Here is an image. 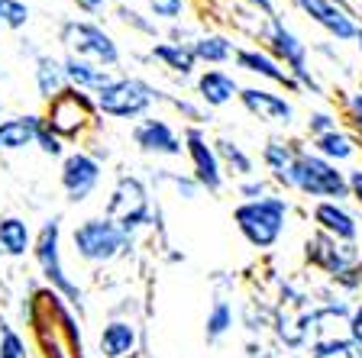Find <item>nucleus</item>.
Returning a JSON list of instances; mask_svg holds the SVG:
<instances>
[{
    "instance_id": "49",
    "label": "nucleus",
    "mask_w": 362,
    "mask_h": 358,
    "mask_svg": "<svg viewBox=\"0 0 362 358\" xmlns=\"http://www.w3.org/2000/svg\"><path fill=\"white\" fill-rule=\"evenodd\" d=\"M10 81V68H7V61H4V55H0V88Z\"/></svg>"
},
{
    "instance_id": "17",
    "label": "nucleus",
    "mask_w": 362,
    "mask_h": 358,
    "mask_svg": "<svg viewBox=\"0 0 362 358\" xmlns=\"http://www.w3.org/2000/svg\"><path fill=\"white\" fill-rule=\"evenodd\" d=\"M310 223L317 232L337 239V242H346V246H359L362 239V217L356 213L349 203H337V201H320L310 203Z\"/></svg>"
},
{
    "instance_id": "33",
    "label": "nucleus",
    "mask_w": 362,
    "mask_h": 358,
    "mask_svg": "<svg viewBox=\"0 0 362 358\" xmlns=\"http://www.w3.org/2000/svg\"><path fill=\"white\" fill-rule=\"evenodd\" d=\"M152 187H156V194L162 187H175V197H178V201H188V203L204 197L201 184H197L191 174H178V172H168V168H158V172L152 174Z\"/></svg>"
},
{
    "instance_id": "7",
    "label": "nucleus",
    "mask_w": 362,
    "mask_h": 358,
    "mask_svg": "<svg viewBox=\"0 0 362 358\" xmlns=\"http://www.w3.org/2000/svg\"><path fill=\"white\" fill-rule=\"evenodd\" d=\"M33 261L39 265V275L68 306H84V291L71 281L65 261H62V213L45 217L36 229V246H33Z\"/></svg>"
},
{
    "instance_id": "51",
    "label": "nucleus",
    "mask_w": 362,
    "mask_h": 358,
    "mask_svg": "<svg viewBox=\"0 0 362 358\" xmlns=\"http://www.w3.org/2000/svg\"><path fill=\"white\" fill-rule=\"evenodd\" d=\"M7 117V97H4V94H0V119Z\"/></svg>"
},
{
    "instance_id": "46",
    "label": "nucleus",
    "mask_w": 362,
    "mask_h": 358,
    "mask_svg": "<svg viewBox=\"0 0 362 358\" xmlns=\"http://www.w3.org/2000/svg\"><path fill=\"white\" fill-rule=\"evenodd\" d=\"M71 4H75L84 16H98V13H104V10L110 7V0H71Z\"/></svg>"
},
{
    "instance_id": "25",
    "label": "nucleus",
    "mask_w": 362,
    "mask_h": 358,
    "mask_svg": "<svg viewBox=\"0 0 362 358\" xmlns=\"http://www.w3.org/2000/svg\"><path fill=\"white\" fill-rule=\"evenodd\" d=\"M62 68H65V81L68 88L75 90H84V94H98L104 90L113 78L120 75V71H107V68L94 65V61H84V59H75V55H62Z\"/></svg>"
},
{
    "instance_id": "45",
    "label": "nucleus",
    "mask_w": 362,
    "mask_h": 358,
    "mask_svg": "<svg viewBox=\"0 0 362 358\" xmlns=\"http://www.w3.org/2000/svg\"><path fill=\"white\" fill-rule=\"evenodd\" d=\"M42 52H45V49H39L36 39H30V36H20V39H16V55H20V59H26L30 65H33V61H36Z\"/></svg>"
},
{
    "instance_id": "54",
    "label": "nucleus",
    "mask_w": 362,
    "mask_h": 358,
    "mask_svg": "<svg viewBox=\"0 0 362 358\" xmlns=\"http://www.w3.org/2000/svg\"><path fill=\"white\" fill-rule=\"evenodd\" d=\"M4 4H7V0H0V7H4Z\"/></svg>"
},
{
    "instance_id": "55",
    "label": "nucleus",
    "mask_w": 362,
    "mask_h": 358,
    "mask_svg": "<svg viewBox=\"0 0 362 358\" xmlns=\"http://www.w3.org/2000/svg\"><path fill=\"white\" fill-rule=\"evenodd\" d=\"M0 30H4V23H0Z\"/></svg>"
},
{
    "instance_id": "43",
    "label": "nucleus",
    "mask_w": 362,
    "mask_h": 358,
    "mask_svg": "<svg viewBox=\"0 0 362 358\" xmlns=\"http://www.w3.org/2000/svg\"><path fill=\"white\" fill-rule=\"evenodd\" d=\"M346 184H349V201L362 210V165L346 168Z\"/></svg>"
},
{
    "instance_id": "10",
    "label": "nucleus",
    "mask_w": 362,
    "mask_h": 358,
    "mask_svg": "<svg viewBox=\"0 0 362 358\" xmlns=\"http://www.w3.org/2000/svg\"><path fill=\"white\" fill-rule=\"evenodd\" d=\"M181 139H185V158L191 165V178L201 184L204 194H214V197L223 194L230 178L223 174L214 136L204 126H185L181 129Z\"/></svg>"
},
{
    "instance_id": "16",
    "label": "nucleus",
    "mask_w": 362,
    "mask_h": 358,
    "mask_svg": "<svg viewBox=\"0 0 362 358\" xmlns=\"http://www.w3.org/2000/svg\"><path fill=\"white\" fill-rule=\"evenodd\" d=\"M304 258H308L310 268H317L320 275H327L330 281L343 278L346 271L359 268L362 265V252L359 246H346V242H337V239L317 232L304 239Z\"/></svg>"
},
{
    "instance_id": "1",
    "label": "nucleus",
    "mask_w": 362,
    "mask_h": 358,
    "mask_svg": "<svg viewBox=\"0 0 362 358\" xmlns=\"http://www.w3.org/2000/svg\"><path fill=\"white\" fill-rule=\"evenodd\" d=\"M291 197L285 194H269L262 201H246L233 207V223L236 232L243 236L249 249L256 252H272L288 232V220H291Z\"/></svg>"
},
{
    "instance_id": "30",
    "label": "nucleus",
    "mask_w": 362,
    "mask_h": 358,
    "mask_svg": "<svg viewBox=\"0 0 362 358\" xmlns=\"http://www.w3.org/2000/svg\"><path fill=\"white\" fill-rule=\"evenodd\" d=\"M310 149L317 152L320 158H327V162L333 165H353L356 158H359V142H356L353 129H333V133L320 136V139H310Z\"/></svg>"
},
{
    "instance_id": "4",
    "label": "nucleus",
    "mask_w": 362,
    "mask_h": 358,
    "mask_svg": "<svg viewBox=\"0 0 362 358\" xmlns=\"http://www.w3.org/2000/svg\"><path fill=\"white\" fill-rule=\"evenodd\" d=\"M133 246H136V239L127 236L104 213L84 217L81 223L71 226V252H75V258L81 265H90V268H100V265H113V261L127 258L133 252Z\"/></svg>"
},
{
    "instance_id": "23",
    "label": "nucleus",
    "mask_w": 362,
    "mask_h": 358,
    "mask_svg": "<svg viewBox=\"0 0 362 358\" xmlns=\"http://www.w3.org/2000/svg\"><path fill=\"white\" fill-rule=\"evenodd\" d=\"M139 349V326L127 316H113L100 326L98 358H133Z\"/></svg>"
},
{
    "instance_id": "39",
    "label": "nucleus",
    "mask_w": 362,
    "mask_h": 358,
    "mask_svg": "<svg viewBox=\"0 0 362 358\" xmlns=\"http://www.w3.org/2000/svg\"><path fill=\"white\" fill-rule=\"evenodd\" d=\"M0 23H4V30H10V32H23L33 23V7L26 0H7V4L0 7Z\"/></svg>"
},
{
    "instance_id": "27",
    "label": "nucleus",
    "mask_w": 362,
    "mask_h": 358,
    "mask_svg": "<svg viewBox=\"0 0 362 358\" xmlns=\"http://www.w3.org/2000/svg\"><path fill=\"white\" fill-rule=\"evenodd\" d=\"M236 39L226 36V32H201V36L191 42V55H194L197 65H207V68H220V65H230L236 59Z\"/></svg>"
},
{
    "instance_id": "22",
    "label": "nucleus",
    "mask_w": 362,
    "mask_h": 358,
    "mask_svg": "<svg viewBox=\"0 0 362 358\" xmlns=\"http://www.w3.org/2000/svg\"><path fill=\"white\" fill-rule=\"evenodd\" d=\"M39 129H42V110L7 113L0 119V155H16V152L36 149Z\"/></svg>"
},
{
    "instance_id": "37",
    "label": "nucleus",
    "mask_w": 362,
    "mask_h": 358,
    "mask_svg": "<svg viewBox=\"0 0 362 358\" xmlns=\"http://www.w3.org/2000/svg\"><path fill=\"white\" fill-rule=\"evenodd\" d=\"M165 104L172 107L175 113H181V119H185V126H207L211 123V110L201 104V100H191V97H172V94H165Z\"/></svg>"
},
{
    "instance_id": "24",
    "label": "nucleus",
    "mask_w": 362,
    "mask_h": 358,
    "mask_svg": "<svg viewBox=\"0 0 362 358\" xmlns=\"http://www.w3.org/2000/svg\"><path fill=\"white\" fill-rule=\"evenodd\" d=\"M36 246V229L20 213H4L0 217V255L4 258H26Z\"/></svg>"
},
{
    "instance_id": "21",
    "label": "nucleus",
    "mask_w": 362,
    "mask_h": 358,
    "mask_svg": "<svg viewBox=\"0 0 362 358\" xmlns=\"http://www.w3.org/2000/svg\"><path fill=\"white\" fill-rule=\"evenodd\" d=\"M240 78L233 71H226V68H204L194 75V97L201 100L207 110H223V107L236 104L240 100Z\"/></svg>"
},
{
    "instance_id": "12",
    "label": "nucleus",
    "mask_w": 362,
    "mask_h": 358,
    "mask_svg": "<svg viewBox=\"0 0 362 358\" xmlns=\"http://www.w3.org/2000/svg\"><path fill=\"white\" fill-rule=\"evenodd\" d=\"M100 181H104V165L88 149H71L59 162V187L65 194V203H71V207L88 203L98 194Z\"/></svg>"
},
{
    "instance_id": "50",
    "label": "nucleus",
    "mask_w": 362,
    "mask_h": 358,
    "mask_svg": "<svg viewBox=\"0 0 362 358\" xmlns=\"http://www.w3.org/2000/svg\"><path fill=\"white\" fill-rule=\"evenodd\" d=\"M356 52H359V59H362V23H359V32H356Z\"/></svg>"
},
{
    "instance_id": "56",
    "label": "nucleus",
    "mask_w": 362,
    "mask_h": 358,
    "mask_svg": "<svg viewBox=\"0 0 362 358\" xmlns=\"http://www.w3.org/2000/svg\"><path fill=\"white\" fill-rule=\"evenodd\" d=\"M359 358H362V352H359Z\"/></svg>"
},
{
    "instance_id": "3",
    "label": "nucleus",
    "mask_w": 362,
    "mask_h": 358,
    "mask_svg": "<svg viewBox=\"0 0 362 358\" xmlns=\"http://www.w3.org/2000/svg\"><path fill=\"white\" fill-rule=\"evenodd\" d=\"M158 104H165V90H158L152 81L139 75H117L104 90L94 94V107L104 119H120V123H139L149 117Z\"/></svg>"
},
{
    "instance_id": "6",
    "label": "nucleus",
    "mask_w": 362,
    "mask_h": 358,
    "mask_svg": "<svg viewBox=\"0 0 362 358\" xmlns=\"http://www.w3.org/2000/svg\"><path fill=\"white\" fill-rule=\"evenodd\" d=\"M104 217L113 220L127 236L136 239V232L146 229V226H156V220H158V203L152 197V187L139 174L123 172L110 187Z\"/></svg>"
},
{
    "instance_id": "14",
    "label": "nucleus",
    "mask_w": 362,
    "mask_h": 358,
    "mask_svg": "<svg viewBox=\"0 0 362 358\" xmlns=\"http://www.w3.org/2000/svg\"><path fill=\"white\" fill-rule=\"evenodd\" d=\"M129 139H133L136 152L146 155V158H165V162L185 158V139H181V129L175 126L172 119L158 117V113H149V117H143L139 123H133Z\"/></svg>"
},
{
    "instance_id": "47",
    "label": "nucleus",
    "mask_w": 362,
    "mask_h": 358,
    "mask_svg": "<svg viewBox=\"0 0 362 358\" xmlns=\"http://www.w3.org/2000/svg\"><path fill=\"white\" fill-rule=\"evenodd\" d=\"M308 358H359V349L356 345H339V349L317 352V355H308Z\"/></svg>"
},
{
    "instance_id": "5",
    "label": "nucleus",
    "mask_w": 362,
    "mask_h": 358,
    "mask_svg": "<svg viewBox=\"0 0 362 358\" xmlns=\"http://www.w3.org/2000/svg\"><path fill=\"white\" fill-rule=\"evenodd\" d=\"M291 194H301L308 203H320V201L346 203L349 201L346 168L320 158L310 145H301L291 168Z\"/></svg>"
},
{
    "instance_id": "15",
    "label": "nucleus",
    "mask_w": 362,
    "mask_h": 358,
    "mask_svg": "<svg viewBox=\"0 0 362 358\" xmlns=\"http://www.w3.org/2000/svg\"><path fill=\"white\" fill-rule=\"evenodd\" d=\"M236 104L252 119L265 123V126L291 129L294 123H298V107H294V100L288 97V94H281V90L262 88V84H243Z\"/></svg>"
},
{
    "instance_id": "18",
    "label": "nucleus",
    "mask_w": 362,
    "mask_h": 358,
    "mask_svg": "<svg viewBox=\"0 0 362 358\" xmlns=\"http://www.w3.org/2000/svg\"><path fill=\"white\" fill-rule=\"evenodd\" d=\"M310 306L308 304H275V316H272V339L279 342V349H285L288 355L308 352V323H310Z\"/></svg>"
},
{
    "instance_id": "48",
    "label": "nucleus",
    "mask_w": 362,
    "mask_h": 358,
    "mask_svg": "<svg viewBox=\"0 0 362 358\" xmlns=\"http://www.w3.org/2000/svg\"><path fill=\"white\" fill-rule=\"evenodd\" d=\"M249 10H256V13H262V20L265 16H272V13H279L275 10V0H243Z\"/></svg>"
},
{
    "instance_id": "36",
    "label": "nucleus",
    "mask_w": 362,
    "mask_h": 358,
    "mask_svg": "<svg viewBox=\"0 0 362 358\" xmlns=\"http://www.w3.org/2000/svg\"><path fill=\"white\" fill-rule=\"evenodd\" d=\"M346 123H343V117H339L337 110H330V107H314V110H308V117H304V136L308 139H320V136L333 133V129H343Z\"/></svg>"
},
{
    "instance_id": "32",
    "label": "nucleus",
    "mask_w": 362,
    "mask_h": 358,
    "mask_svg": "<svg viewBox=\"0 0 362 358\" xmlns=\"http://www.w3.org/2000/svg\"><path fill=\"white\" fill-rule=\"evenodd\" d=\"M113 20L120 23V26H127L129 32H136V36H146V39H152V42H158V39H162L158 23L152 20L146 10L133 7V4H117V7H113Z\"/></svg>"
},
{
    "instance_id": "44",
    "label": "nucleus",
    "mask_w": 362,
    "mask_h": 358,
    "mask_svg": "<svg viewBox=\"0 0 362 358\" xmlns=\"http://www.w3.org/2000/svg\"><path fill=\"white\" fill-rule=\"evenodd\" d=\"M349 339H353V345L362 352V300H356L353 314H349Z\"/></svg>"
},
{
    "instance_id": "35",
    "label": "nucleus",
    "mask_w": 362,
    "mask_h": 358,
    "mask_svg": "<svg viewBox=\"0 0 362 358\" xmlns=\"http://www.w3.org/2000/svg\"><path fill=\"white\" fill-rule=\"evenodd\" d=\"M146 13L156 23H165V26H175V23H185L191 13V0H143Z\"/></svg>"
},
{
    "instance_id": "2",
    "label": "nucleus",
    "mask_w": 362,
    "mask_h": 358,
    "mask_svg": "<svg viewBox=\"0 0 362 358\" xmlns=\"http://www.w3.org/2000/svg\"><path fill=\"white\" fill-rule=\"evenodd\" d=\"M55 39H59L62 52L75 55V59L94 61V65L117 71L123 65V49L110 30L98 20H84V16H65L55 26Z\"/></svg>"
},
{
    "instance_id": "38",
    "label": "nucleus",
    "mask_w": 362,
    "mask_h": 358,
    "mask_svg": "<svg viewBox=\"0 0 362 358\" xmlns=\"http://www.w3.org/2000/svg\"><path fill=\"white\" fill-rule=\"evenodd\" d=\"M339 117L346 123V129L362 133V84H356L353 90L339 94Z\"/></svg>"
},
{
    "instance_id": "20",
    "label": "nucleus",
    "mask_w": 362,
    "mask_h": 358,
    "mask_svg": "<svg viewBox=\"0 0 362 358\" xmlns=\"http://www.w3.org/2000/svg\"><path fill=\"white\" fill-rule=\"evenodd\" d=\"M233 68H240L243 75L256 78V81H269L275 88H285L288 94H298V84H294L291 71H288L281 61H275L262 45H240L236 49V59H233Z\"/></svg>"
},
{
    "instance_id": "53",
    "label": "nucleus",
    "mask_w": 362,
    "mask_h": 358,
    "mask_svg": "<svg viewBox=\"0 0 362 358\" xmlns=\"http://www.w3.org/2000/svg\"><path fill=\"white\" fill-rule=\"evenodd\" d=\"M272 358H291V355H272Z\"/></svg>"
},
{
    "instance_id": "13",
    "label": "nucleus",
    "mask_w": 362,
    "mask_h": 358,
    "mask_svg": "<svg viewBox=\"0 0 362 358\" xmlns=\"http://www.w3.org/2000/svg\"><path fill=\"white\" fill-rule=\"evenodd\" d=\"M291 4H294V10L308 23H314L330 42H337V45L356 42L359 16H356V10L346 7L343 0H291Z\"/></svg>"
},
{
    "instance_id": "11",
    "label": "nucleus",
    "mask_w": 362,
    "mask_h": 358,
    "mask_svg": "<svg viewBox=\"0 0 362 358\" xmlns=\"http://www.w3.org/2000/svg\"><path fill=\"white\" fill-rule=\"evenodd\" d=\"M256 36L265 52L291 71V78L298 75V71H308L310 68V45L288 26L281 13H272V16H265V20H259Z\"/></svg>"
},
{
    "instance_id": "9",
    "label": "nucleus",
    "mask_w": 362,
    "mask_h": 358,
    "mask_svg": "<svg viewBox=\"0 0 362 358\" xmlns=\"http://www.w3.org/2000/svg\"><path fill=\"white\" fill-rule=\"evenodd\" d=\"M349 314H353V304L343 294L314 300L310 323H308V352L304 355H317V352L339 349V345H353V339H349Z\"/></svg>"
},
{
    "instance_id": "8",
    "label": "nucleus",
    "mask_w": 362,
    "mask_h": 358,
    "mask_svg": "<svg viewBox=\"0 0 362 358\" xmlns=\"http://www.w3.org/2000/svg\"><path fill=\"white\" fill-rule=\"evenodd\" d=\"M98 117L100 113L94 107V97L75 88H65L59 97L42 107L45 126L52 129L62 142H84L88 133L98 129Z\"/></svg>"
},
{
    "instance_id": "42",
    "label": "nucleus",
    "mask_w": 362,
    "mask_h": 358,
    "mask_svg": "<svg viewBox=\"0 0 362 358\" xmlns=\"http://www.w3.org/2000/svg\"><path fill=\"white\" fill-rule=\"evenodd\" d=\"M65 145H68V142H62L59 136L52 133V129L45 126V119H42V129H39V136H36V149L42 152L45 158H59V162H62V158L68 155Z\"/></svg>"
},
{
    "instance_id": "29",
    "label": "nucleus",
    "mask_w": 362,
    "mask_h": 358,
    "mask_svg": "<svg viewBox=\"0 0 362 358\" xmlns=\"http://www.w3.org/2000/svg\"><path fill=\"white\" fill-rule=\"evenodd\" d=\"M214 145H217V155H220V165H223V174L226 178H252L259 174V162L252 152H246V145L230 136H214Z\"/></svg>"
},
{
    "instance_id": "26",
    "label": "nucleus",
    "mask_w": 362,
    "mask_h": 358,
    "mask_svg": "<svg viewBox=\"0 0 362 358\" xmlns=\"http://www.w3.org/2000/svg\"><path fill=\"white\" fill-rule=\"evenodd\" d=\"M30 78H33V88H36V97L42 100V107L49 104V100H55L62 90L68 88L65 68H62V55H52V52H42L36 61H33Z\"/></svg>"
},
{
    "instance_id": "31",
    "label": "nucleus",
    "mask_w": 362,
    "mask_h": 358,
    "mask_svg": "<svg viewBox=\"0 0 362 358\" xmlns=\"http://www.w3.org/2000/svg\"><path fill=\"white\" fill-rule=\"evenodd\" d=\"M236 326V306L230 297H217L211 304V310H207V316H204V339H207V345H217L223 342L230 333H233Z\"/></svg>"
},
{
    "instance_id": "40",
    "label": "nucleus",
    "mask_w": 362,
    "mask_h": 358,
    "mask_svg": "<svg viewBox=\"0 0 362 358\" xmlns=\"http://www.w3.org/2000/svg\"><path fill=\"white\" fill-rule=\"evenodd\" d=\"M269 194H275V184H272L265 174H252V178L236 181V197H240V203L262 201V197H269Z\"/></svg>"
},
{
    "instance_id": "41",
    "label": "nucleus",
    "mask_w": 362,
    "mask_h": 358,
    "mask_svg": "<svg viewBox=\"0 0 362 358\" xmlns=\"http://www.w3.org/2000/svg\"><path fill=\"white\" fill-rule=\"evenodd\" d=\"M0 358H30L26 339L13 326H4V323H0Z\"/></svg>"
},
{
    "instance_id": "52",
    "label": "nucleus",
    "mask_w": 362,
    "mask_h": 358,
    "mask_svg": "<svg viewBox=\"0 0 362 358\" xmlns=\"http://www.w3.org/2000/svg\"><path fill=\"white\" fill-rule=\"evenodd\" d=\"M356 136V142H359V152H362V133H353Z\"/></svg>"
},
{
    "instance_id": "28",
    "label": "nucleus",
    "mask_w": 362,
    "mask_h": 358,
    "mask_svg": "<svg viewBox=\"0 0 362 358\" xmlns=\"http://www.w3.org/2000/svg\"><path fill=\"white\" fill-rule=\"evenodd\" d=\"M149 59L156 61L162 71L181 78V81L197 71V61H194V55H191V45H178V42H168V39H158V42L149 45Z\"/></svg>"
},
{
    "instance_id": "19",
    "label": "nucleus",
    "mask_w": 362,
    "mask_h": 358,
    "mask_svg": "<svg viewBox=\"0 0 362 358\" xmlns=\"http://www.w3.org/2000/svg\"><path fill=\"white\" fill-rule=\"evenodd\" d=\"M301 139H288V136H269L259 149V165H262L265 178L275 184L279 194H291V168L294 158L301 152Z\"/></svg>"
},
{
    "instance_id": "34",
    "label": "nucleus",
    "mask_w": 362,
    "mask_h": 358,
    "mask_svg": "<svg viewBox=\"0 0 362 358\" xmlns=\"http://www.w3.org/2000/svg\"><path fill=\"white\" fill-rule=\"evenodd\" d=\"M272 316H275V306H265V304H259V300H246L243 310H236V320L246 326V333L252 339L262 336L265 329H272Z\"/></svg>"
}]
</instances>
